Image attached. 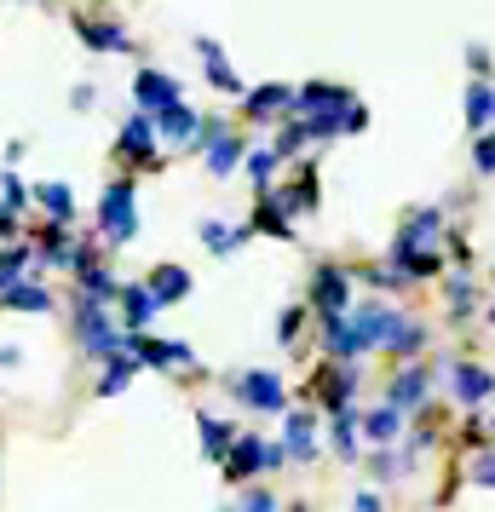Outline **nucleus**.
<instances>
[{
	"label": "nucleus",
	"instance_id": "obj_18",
	"mask_svg": "<svg viewBox=\"0 0 495 512\" xmlns=\"http://www.w3.org/2000/svg\"><path fill=\"white\" fill-rule=\"evenodd\" d=\"M242 110H248V121H271L277 110H294V93L288 87H254L242 98Z\"/></svg>",
	"mask_w": 495,
	"mask_h": 512
},
{
	"label": "nucleus",
	"instance_id": "obj_2",
	"mask_svg": "<svg viewBox=\"0 0 495 512\" xmlns=\"http://www.w3.org/2000/svg\"><path fill=\"white\" fill-rule=\"evenodd\" d=\"M231 397L236 403H248V409H260V415H277L288 403V392H283V380L271 369H248V374H236L231 380Z\"/></svg>",
	"mask_w": 495,
	"mask_h": 512
},
{
	"label": "nucleus",
	"instance_id": "obj_22",
	"mask_svg": "<svg viewBox=\"0 0 495 512\" xmlns=\"http://www.w3.org/2000/svg\"><path fill=\"white\" fill-rule=\"evenodd\" d=\"M196 426H202V455H208V461H225L231 443H236V432L219 415H196Z\"/></svg>",
	"mask_w": 495,
	"mask_h": 512
},
{
	"label": "nucleus",
	"instance_id": "obj_23",
	"mask_svg": "<svg viewBox=\"0 0 495 512\" xmlns=\"http://www.w3.org/2000/svg\"><path fill=\"white\" fill-rule=\"evenodd\" d=\"M403 432V409L398 403H386V409H369V415H363V438L369 443H392Z\"/></svg>",
	"mask_w": 495,
	"mask_h": 512
},
{
	"label": "nucleus",
	"instance_id": "obj_21",
	"mask_svg": "<svg viewBox=\"0 0 495 512\" xmlns=\"http://www.w3.org/2000/svg\"><path fill=\"white\" fill-rule=\"evenodd\" d=\"M150 288H156V300H162V305L185 300V294H190V271H185V265H156V271H150Z\"/></svg>",
	"mask_w": 495,
	"mask_h": 512
},
{
	"label": "nucleus",
	"instance_id": "obj_44",
	"mask_svg": "<svg viewBox=\"0 0 495 512\" xmlns=\"http://www.w3.org/2000/svg\"><path fill=\"white\" fill-rule=\"evenodd\" d=\"M242 501H248L254 512H271V495H265V489H242Z\"/></svg>",
	"mask_w": 495,
	"mask_h": 512
},
{
	"label": "nucleus",
	"instance_id": "obj_8",
	"mask_svg": "<svg viewBox=\"0 0 495 512\" xmlns=\"http://www.w3.org/2000/svg\"><path fill=\"white\" fill-rule=\"evenodd\" d=\"M311 305L329 317V311H346L352 305V277L340 271V265H317V277H311Z\"/></svg>",
	"mask_w": 495,
	"mask_h": 512
},
{
	"label": "nucleus",
	"instance_id": "obj_37",
	"mask_svg": "<svg viewBox=\"0 0 495 512\" xmlns=\"http://www.w3.org/2000/svg\"><path fill=\"white\" fill-rule=\"evenodd\" d=\"M472 305H478V288H472L467 277H455V282H449V311H461V317H467Z\"/></svg>",
	"mask_w": 495,
	"mask_h": 512
},
{
	"label": "nucleus",
	"instance_id": "obj_24",
	"mask_svg": "<svg viewBox=\"0 0 495 512\" xmlns=\"http://www.w3.org/2000/svg\"><path fill=\"white\" fill-rule=\"evenodd\" d=\"M254 231L277 236V242H294V225H288V213L271 202V190H260V208H254Z\"/></svg>",
	"mask_w": 495,
	"mask_h": 512
},
{
	"label": "nucleus",
	"instance_id": "obj_27",
	"mask_svg": "<svg viewBox=\"0 0 495 512\" xmlns=\"http://www.w3.org/2000/svg\"><path fill=\"white\" fill-rule=\"evenodd\" d=\"M202 242H208V254H236V248L248 242V225H225V219H208V225H202Z\"/></svg>",
	"mask_w": 495,
	"mask_h": 512
},
{
	"label": "nucleus",
	"instance_id": "obj_19",
	"mask_svg": "<svg viewBox=\"0 0 495 512\" xmlns=\"http://www.w3.org/2000/svg\"><path fill=\"white\" fill-rule=\"evenodd\" d=\"M461 110H467V127H472V133H484V127L495 121V87H490V81H472Z\"/></svg>",
	"mask_w": 495,
	"mask_h": 512
},
{
	"label": "nucleus",
	"instance_id": "obj_11",
	"mask_svg": "<svg viewBox=\"0 0 495 512\" xmlns=\"http://www.w3.org/2000/svg\"><path fill=\"white\" fill-rule=\"evenodd\" d=\"M202 162H208L213 179H231L236 167L248 162V150H242V139H236V133H213L208 150H202Z\"/></svg>",
	"mask_w": 495,
	"mask_h": 512
},
{
	"label": "nucleus",
	"instance_id": "obj_9",
	"mask_svg": "<svg viewBox=\"0 0 495 512\" xmlns=\"http://www.w3.org/2000/svg\"><path fill=\"white\" fill-rule=\"evenodd\" d=\"M254 472H271V443L265 438H236L231 455H225V478L242 484V478H254Z\"/></svg>",
	"mask_w": 495,
	"mask_h": 512
},
{
	"label": "nucleus",
	"instance_id": "obj_12",
	"mask_svg": "<svg viewBox=\"0 0 495 512\" xmlns=\"http://www.w3.org/2000/svg\"><path fill=\"white\" fill-rule=\"evenodd\" d=\"M449 386H455L461 403H484V397H495V374L484 363H455L449 369Z\"/></svg>",
	"mask_w": 495,
	"mask_h": 512
},
{
	"label": "nucleus",
	"instance_id": "obj_42",
	"mask_svg": "<svg viewBox=\"0 0 495 512\" xmlns=\"http://www.w3.org/2000/svg\"><path fill=\"white\" fill-rule=\"evenodd\" d=\"M472 484H490L495 489V449H484V455L472 461Z\"/></svg>",
	"mask_w": 495,
	"mask_h": 512
},
{
	"label": "nucleus",
	"instance_id": "obj_28",
	"mask_svg": "<svg viewBox=\"0 0 495 512\" xmlns=\"http://www.w3.org/2000/svg\"><path fill=\"white\" fill-rule=\"evenodd\" d=\"M311 432H317V420H311L306 409H300V415H288V432H283V443L294 449V461H311V455H317V438H311Z\"/></svg>",
	"mask_w": 495,
	"mask_h": 512
},
{
	"label": "nucleus",
	"instance_id": "obj_33",
	"mask_svg": "<svg viewBox=\"0 0 495 512\" xmlns=\"http://www.w3.org/2000/svg\"><path fill=\"white\" fill-rule=\"evenodd\" d=\"M438 231H444V213H438V208L409 213V225H403V236H409V242H432Z\"/></svg>",
	"mask_w": 495,
	"mask_h": 512
},
{
	"label": "nucleus",
	"instance_id": "obj_43",
	"mask_svg": "<svg viewBox=\"0 0 495 512\" xmlns=\"http://www.w3.org/2000/svg\"><path fill=\"white\" fill-rule=\"evenodd\" d=\"M300 317H306L300 305H288V311H283V323H277V340H283V346L294 340V334H300Z\"/></svg>",
	"mask_w": 495,
	"mask_h": 512
},
{
	"label": "nucleus",
	"instance_id": "obj_14",
	"mask_svg": "<svg viewBox=\"0 0 495 512\" xmlns=\"http://www.w3.org/2000/svg\"><path fill=\"white\" fill-rule=\"evenodd\" d=\"M133 98H139V110H162V104L179 98V81L162 75V70H139L133 75Z\"/></svg>",
	"mask_w": 495,
	"mask_h": 512
},
{
	"label": "nucleus",
	"instance_id": "obj_36",
	"mask_svg": "<svg viewBox=\"0 0 495 512\" xmlns=\"http://www.w3.org/2000/svg\"><path fill=\"white\" fill-rule=\"evenodd\" d=\"M24 265H29L24 248H6V254H0V294H6L12 282H24Z\"/></svg>",
	"mask_w": 495,
	"mask_h": 512
},
{
	"label": "nucleus",
	"instance_id": "obj_3",
	"mask_svg": "<svg viewBox=\"0 0 495 512\" xmlns=\"http://www.w3.org/2000/svg\"><path fill=\"white\" fill-rule=\"evenodd\" d=\"M81 346L93 351V357H104V363H110V357H121V351H127V334H116V328H110V317H104V300H87L81 305Z\"/></svg>",
	"mask_w": 495,
	"mask_h": 512
},
{
	"label": "nucleus",
	"instance_id": "obj_26",
	"mask_svg": "<svg viewBox=\"0 0 495 512\" xmlns=\"http://www.w3.org/2000/svg\"><path fill=\"white\" fill-rule=\"evenodd\" d=\"M392 403H398V409H421L426 403V369H415V363L398 369V380H392Z\"/></svg>",
	"mask_w": 495,
	"mask_h": 512
},
{
	"label": "nucleus",
	"instance_id": "obj_6",
	"mask_svg": "<svg viewBox=\"0 0 495 512\" xmlns=\"http://www.w3.org/2000/svg\"><path fill=\"white\" fill-rule=\"evenodd\" d=\"M311 392L323 397L329 409H346L357 392V374H352V357H334V363H323L317 369V380H311Z\"/></svg>",
	"mask_w": 495,
	"mask_h": 512
},
{
	"label": "nucleus",
	"instance_id": "obj_29",
	"mask_svg": "<svg viewBox=\"0 0 495 512\" xmlns=\"http://www.w3.org/2000/svg\"><path fill=\"white\" fill-rule=\"evenodd\" d=\"M121 288H116V277H110V271H104V265H81V300H116Z\"/></svg>",
	"mask_w": 495,
	"mask_h": 512
},
{
	"label": "nucleus",
	"instance_id": "obj_34",
	"mask_svg": "<svg viewBox=\"0 0 495 512\" xmlns=\"http://www.w3.org/2000/svg\"><path fill=\"white\" fill-rule=\"evenodd\" d=\"M35 202L52 213V219H70L75 202H70V185H35Z\"/></svg>",
	"mask_w": 495,
	"mask_h": 512
},
{
	"label": "nucleus",
	"instance_id": "obj_32",
	"mask_svg": "<svg viewBox=\"0 0 495 512\" xmlns=\"http://www.w3.org/2000/svg\"><path fill=\"white\" fill-rule=\"evenodd\" d=\"M421 346H426V328H421V323H409V317H398V328H392L386 351H398V357H415Z\"/></svg>",
	"mask_w": 495,
	"mask_h": 512
},
{
	"label": "nucleus",
	"instance_id": "obj_38",
	"mask_svg": "<svg viewBox=\"0 0 495 512\" xmlns=\"http://www.w3.org/2000/svg\"><path fill=\"white\" fill-rule=\"evenodd\" d=\"M283 162V156H277V150H254V156H248V173H254V185H271V167Z\"/></svg>",
	"mask_w": 495,
	"mask_h": 512
},
{
	"label": "nucleus",
	"instance_id": "obj_25",
	"mask_svg": "<svg viewBox=\"0 0 495 512\" xmlns=\"http://www.w3.org/2000/svg\"><path fill=\"white\" fill-rule=\"evenodd\" d=\"M0 305H6V311H52V294L41 282H12V288L0 294Z\"/></svg>",
	"mask_w": 495,
	"mask_h": 512
},
{
	"label": "nucleus",
	"instance_id": "obj_20",
	"mask_svg": "<svg viewBox=\"0 0 495 512\" xmlns=\"http://www.w3.org/2000/svg\"><path fill=\"white\" fill-rule=\"evenodd\" d=\"M64 225H70V219H52V225H41V242H35V248H41V259H47V265H70V259H75L70 231H64Z\"/></svg>",
	"mask_w": 495,
	"mask_h": 512
},
{
	"label": "nucleus",
	"instance_id": "obj_4",
	"mask_svg": "<svg viewBox=\"0 0 495 512\" xmlns=\"http://www.w3.org/2000/svg\"><path fill=\"white\" fill-rule=\"evenodd\" d=\"M127 351H133L139 363H150V369H190V363H196L190 346H179V340H150L144 328H127Z\"/></svg>",
	"mask_w": 495,
	"mask_h": 512
},
{
	"label": "nucleus",
	"instance_id": "obj_7",
	"mask_svg": "<svg viewBox=\"0 0 495 512\" xmlns=\"http://www.w3.org/2000/svg\"><path fill=\"white\" fill-rule=\"evenodd\" d=\"M156 127H162V139L185 144V150H196V144H202V116L190 110L185 98H173V104H162V110H156Z\"/></svg>",
	"mask_w": 495,
	"mask_h": 512
},
{
	"label": "nucleus",
	"instance_id": "obj_45",
	"mask_svg": "<svg viewBox=\"0 0 495 512\" xmlns=\"http://www.w3.org/2000/svg\"><path fill=\"white\" fill-rule=\"evenodd\" d=\"M467 64H472V75H490V52L472 47V52H467Z\"/></svg>",
	"mask_w": 495,
	"mask_h": 512
},
{
	"label": "nucleus",
	"instance_id": "obj_47",
	"mask_svg": "<svg viewBox=\"0 0 495 512\" xmlns=\"http://www.w3.org/2000/svg\"><path fill=\"white\" fill-rule=\"evenodd\" d=\"M490 323H495V305H490Z\"/></svg>",
	"mask_w": 495,
	"mask_h": 512
},
{
	"label": "nucleus",
	"instance_id": "obj_35",
	"mask_svg": "<svg viewBox=\"0 0 495 512\" xmlns=\"http://www.w3.org/2000/svg\"><path fill=\"white\" fill-rule=\"evenodd\" d=\"M283 202H288V213H306V208H317V179H311V173H300V179H294V190H288Z\"/></svg>",
	"mask_w": 495,
	"mask_h": 512
},
{
	"label": "nucleus",
	"instance_id": "obj_31",
	"mask_svg": "<svg viewBox=\"0 0 495 512\" xmlns=\"http://www.w3.org/2000/svg\"><path fill=\"white\" fill-rule=\"evenodd\" d=\"M357 432H363V415H352V409H334V449L352 461L357 455Z\"/></svg>",
	"mask_w": 495,
	"mask_h": 512
},
{
	"label": "nucleus",
	"instance_id": "obj_1",
	"mask_svg": "<svg viewBox=\"0 0 495 512\" xmlns=\"http://www.w3.org/2000/svg\"><path fill=\"white\" fill-rule=\"evenodd\" d=\"M98 225H104L110 242H133V236H139V185H133V179H116V185L104 190Z\"/></svg>",
	"mask_w": 495,
	"mask_h": 512
},
{
	"label": "nucleus",
	"instance_id": "obj_41",
	"mask_svg": "<svg viewBox=\"0 0 495 512\" xmlns=\"http://www.w3.org/2000/svg\"><path fill=\"white\" fill-rule=\"evenodd\" d=\"M0 202H6V208H12V213L24 208V185H18L12 173H0Z\"/></svg>",
	"mask_w": 495,
	"mask_h": 512
},
{
	"label": "nucleus",
	"instance_id": "obj_16",
	"mask_svg": "<svg viewBox=\"0 0 495 512\" xmlns=\"http://www.w3.org/2000/svg\"><path fill=\"white\" fill-rule=\"evenodd\" d=\"M156 288L150 282H133V288H121V311H127V328H150V317H156Z\"/></svg>",
	"mask_w": 495,
	"mask_h": 512
},
{
	"label": "nucleus",
	"instance_id": "obj_5",
	"mask_svg": "<svg viewBox=\"0 0 495 512\" xmlns=\"http://www.w3.org/2000/svg\"><path fill=\"white\" fill-rule=\"evenodd\" d=\"M392 328H398V311H386V305H363V311H352L357 357H363V351H380L386 340H392Z\"/></svg>",
	"mask_w": 495,
	"mask_h": 512
},
{
	"label": "nucleus",
	"instance_id": "obj_10",
	"mask_svg": "<svg viewBox=\"0 0 495 512\" xmlns=\"http://www.w3.org/2000/svg\"><path fill=\"white\" fill-rule=\"evenodd\" d=\"M156 139H162V127H156V121L139 110V116H127V127H121L116 150L127 156V162H150V156H156Z\"/></svg>",
	"mask_w": 495,
	"mask_h": 512
},
{
	"label": "nucleus",
	"instance_id": "obj_46",
	"mask_svg": "<svg viewBox=\"0 0 495 512\" xmlns=\"http://www.w3.org/2000/svg\"><path fill=\"white\" fill-rule=\"evenodd\" d=\"M0 363H18V351H0Z\"/></svg>",
	"mask_w": 495,
	"mask_h": 512
},
{
	"label": "nucleus",
	"instance_id": "obj_13",
	"mask_svg": "<svg viewBox=\"0 0 495 512\" xmlns=\"http://www.w3.org/2000/svg\"><path fill=\"white\" fill-rule=\"evenodd\" d=\"M346 104H357V93L329 87V81H311V87L294 93V110H300V116H317V110H346Z\"/></svg>",
	"mask_w": 495,
	"mask_h": 512
},
{
	"label": "nucleus",
	"instance_id": "obj_30",
	"mask_svg": "<svg viewBox=\"0 0 495 512\" xmlns=\"http://www.w3.org/2000/svg\"><path fill=\"white\" fill-rule=\"evenodd\" d=\"M133 351H121V357H110V369H104V380H98V392L104 397H116V392H127V386H133Z\"/></svg>",
	"mask_w": 495,
	"mask_h": 512
},
{
	"label": "nucleus",
	"instance_id": "obj_39",
	"mask_svg": "<svg viewBox=\"0 0 495 512\" xmlns=\"http://www.w3.org/2000/svg\"><path fill=\"white\" fill-rule=\"evenodd\" d=\"M472 167H478V173H495V133H478V144H472Z\"/></svg>",
	"mask_w": 495,
	"mask_h": 512
},
{
	"label": "nucleus",
	"instance_id": "obj_40",
	"mask_svg": "<svg viewBox=\"0 0 495 512\" xmlns=\"http://www.w3.org/2000/svg\"><path fill=\"white\" fill-rule=\"evenodd\" d=\"M306 139H311V133H306V121H300V127H288V133H277V144H271V150H277V156H294V150H300Z\"/></svg>",
	"mask_w": 495,
	"mask_h": 512
},
{
	"label": "nucleus",
	"instance_id": "obj_17",
	"mask_svg": "<svg viewBox=\"0 0 495 512\" xmlns=\"http://www.w3.org/2000/svg\"><path fill=\"white\" fill-rule=\"evenodd\" d=\"M196 52H202V70H208V81H213V87H219V93H242V75H236L231 64H225V52L213 47L208 35L196 41Z\"/></svg>",
	"mask_w": 495,
	"mask_h": 512
},
{
	"label": "nucleus",
	"instance_id": "obj_15",
	"mask_svg": "<svg viewBox=\"0 0 495 512\" xmlns=\"http://www.w3.org/2000/svg\"><path fill=\"white\" fill-rule=\"evenodd\" d=\"M75 35H81V47H93V52H133V41H127V29H121V24L75 18Z\"/></svg>",
	"mask_w": 495,
	"mask_h": 512
}]
</instances>
